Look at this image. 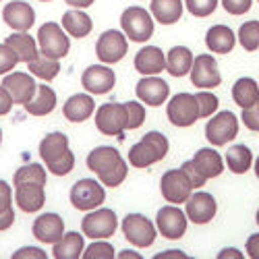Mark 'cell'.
<instances>
[{"label":"cell","mask_w":259,"mask_h":259,"mask_svg":"<svg viewBox=\"0 0 259 259\" xmlns=\"http://www.w3.org/2000/svg\"><path fill=\"white\" fill-rule=\"evenodd\" d=\"M243 122L247 124V128L259 133V102H255L251 108H243Z\"/></svg>","instance_id":"45"},{"label":"cell","mask_w":259,"mask_h":259,"mask_svg":"<svg viewBox=\"0 0 259 259\" xmlns=\"http://www.w3.org/2000/svg\"><path fill=\"white\" fill-rule=\"evenodd\" d=\"M126 108V128H139L145 122V108L139 102H124Z\"/></svg>","instance_id":"40"},{"label":"cell","mask_w":259,"mask_h":259,"mask_svg":"<svg viewBox=\"0 0 259 259\" xmlns=\"http://www.w3.org/2000/svg\"><path fill=\"white\" fill-rule=\"evenodd\" d=\"M96 54L106 64L122 60V56L126 54V37L116 29L104 31L98 39V44H96Z\"/></svg>","instance_id":"14"},{"label":"cell","mask_w":259,"mask_h":259,"mask_svg":"<svg viewBox=\"0 0 259 259\" xmlns=\"http://www.w3.org/2000/svg\"><path fill=\"white\" fill-rule=\"evenodd\" d=\"M257 3H259V0H257Z\"/></svg>","instance_id":"58"},{"label":"cell","mask_w":259,"mask_h":259,"mask_svg":"<svg viewBox=\"0 0 259 259\" xmlns=\"http://www.w3.org/2000/svg\"><path fill=\"white\" fill-rule=\"evenodd\" d=\"M187 213H183V209H179L177 205H166L158 211V230L166 239H181V236L187 232Z\"/></svg>","instance_id":"15"},{"label":"cell","mask_w":259,"mask_h":259,"mask_svg":"<svg viewBox=\"0 0 259 259\" xmlns=\"http://www.w3.org/2000/svg\"><path fill=\"white\" fill-rule=\"evenodd\" d=\"M232 100L241 108H251L255 102H259V85L249 77L239 79L232 88Z\"/></svg>","instance_id":"33"},{"label":"cell","mask_w":259,"mask_h":259,"mask_svg":"<svg viewBox=\"0 0 259 259\" xmlns=\"http://www.w3.org/2000/svg\"><path fill=\"white\" fill-rule=\"evenodd\" d=\"M96 110V102L92 100V96H85V94H77V96H71L64 104L62 112L67 116V120L71 122H83L88 120Z\"/></svg>","instance_id":"25"},{"label":"cell","mask_w":259,"mask_h":259,"mask_svg":"<svg viewBox=\"0 0 259 259\" xmlns=\"http://www.w3.org/2000/svg\"><path fill=\"white\" fill-rule=\"evenodd\" d=\"M5 44L15 52L17 60L19 62H31L37 58V44H35V39L27 33V31H15L13 35L7 37Z\"/></svg>","instance_id":"24"},{"label":"cell","mask_w":259,"mask_h":259,"mask_svg":"<svg viewBox=\"0 0 259 259\" xmlns=\"http://www.w3.org/2000/svg\"><path fill=\"white\" fill-rule=\"evenodd\" d=\"M62 27L73 37H85V35H90L94 23H92L90 15H85L79 9H73L62 15Z\"/></svg>","instance_id":"28"},{"label":"cell","mask_w":259,"mask_h":259,"mask_svg":"<svg viewBox=\"0 0 259 259\" xmlns=\"http://www.w3.org/2000/svg\"><path fill=\"white\" fill-rule=\"evenodd\" d=\"M116 226H118L116 213L108 207L92 209L81 222L83 234L90 236V239H108V236H112L116 232Z\"/></svg>","instance_id":"7"},{"label":"cell","mask_w":259,"mask_h":259,"mask_svg":"<svg viewBox=\"0 0 259 259\" xmlns=\"http://www.w3.org/2000/svg\"><path fill=\"white\" fill-rule=\"evenodd\" d=\"M13 191L11 187L0 181V230H9L15 222V209H13Z\"/></svg>","instance_id":"36"},{"label":"cell","mask_w":259,"mask_h":259,"mask_svg":"<svg viewBox=\"0 0 259 259\" xmlns=\"http://www.w3.org/2000/svg\"><path fill=\"white\" fill-rule=\"evenodd\" d=\"M222 5L230 15H245L251 9L253 0H222Z\"/></svg>","instance_id":"46"},{"label":"cell","mask_w":259,"mask_h":259,"mask_svg":"<svg viewBox=\"0 0 259 259\" xmlns=\"http://www.w3.org/2000/svg\"><path fill=\"white\" fill-rule=\"evenodd\" d=\"M17 62H19V60H17L15 52H13L7 44H0V75L13 71Z\"/></svg>","instance_id":"44"},{"label":"cell","mask_w":259,"mask_h":259,"mask_svg":"<svg viewBox=\"0 0 259 259\" xmlns=\"http://www.w3.org/2000/svg\"><path fill=\"white\" fill-rule=\"evenodd\" d=\"M185 5H187L191 15L209 17L215 11V7H218V0H185Z\"/></svg>","instance_id":"42"},{"label":"cell","mask_w":259,"mask_h":259,"mask_svg":"<svg viewBox=\"0 0 259 259\" xmlns=\"http://www.w3.org/2000/svg\"><path fill=\"white\" fill-rule=\"evenodd\" d=\"M185 203H187V218L195 224H207L209 220H213L215 211H218V203L205 191L191 193V197Z\"/></svg>","instance_id":"16"},{"label":"cell","mask_w":259,"mask_h":259,"mask_svg":"<svg viewBox=\"0 0 259 259\" xmlns=\"http://www.w3.org/2000/svg\"><path fill=\"white\" fill-rule=\"evenodd\" d=\"M3 88L11 94L13 104H23V106L37 92V85L33 81V75H29V73H13V75H7L5 81H3Z\"/></svg>","instance_id":"18"},{"label":"cell","mask_w":259,"mask_h":259,"mask_svg":"<svg viewBox=\"0 0 259 259\" xmlns=\"http://www.w3.org/2000/svg\"><path fill=\"white\" fill-rule=\"evenodd\" d=\"M31 257H35V259H46L48 255L41 251V249H37V247H23V249H19V251L13 255V259H31Z\"/></svg>","instance_id":"47"},{"label":"cell","mask_w":259,"mask_h":259,"mask_svg":"<svg viewBox=\"0 0 259 259\" xmlns=\"http://www.w3.org/2000/svg\"><path fill=\"white\" fill-rule=\"evenodd\" d=\"M3 19L7 21V25L13 27L15 31H27L33 21H35V13L31 9V5L23 3V0H13L9 3L3 11Z\"/></svg>","instance_id":"21"},{"label":"cell","mask_w":259,"mask_h":259,"mask_svg":"<svg viewBox=\"0 0 259 259\" xmlns=\"http://www.w3.org/2000/svg\"><path fill=\"white\" fill-rule=\"evenodd\" d=\"M195 102H197V112H199V118H207L215 112V108H218V98H215L211 92L203 90V92H197L195 94Z\"/></svg>","instance_id":"39"},{"label":"cell","mask_w":259,"mask_h":259,"mask_svg":"<svg viewBox=\"0 0 259 259\" xmlns=\"http://www.w3.org/2000/svg\"><path fill=\"white\" fill-rule=\"evenodd\" d=\"M0 141H3V131H0Z\"/></svg>","instance_id":"56"},{"label":"cell","mask_w":259,"mask_h":259,"mask_svg":"<svg viewBox=\"0 0 259 259\" xmlns=\"http://www.w3.org/2000/svg\"><path fill=\"white\" fill-rule=\"evenodd\" d=\"M160 187H162V195L168 203H185L193 193V185L183 172V168L164 172Z\"/></svg>","instance_id":"11"},{"label":"cell","mask_w":259,"mask_h":259,"mask_svg":"<svg viewBox=\"0 0 259 259\" xmlns=\"http://www.w3.org/2000/svg\"><path fill=\"white\" fill-rule=\"evenodd\" d=\"M37 41H39V54L54 58V60L64 58L71 50V41H69L67 33L56 23L41 25L37 31Z\"/></svg>","instance_id":"4"},{"label":"cell","mask_w":259,"mask_h":259,"mask_svg":"<svg viewBox=\"0 0 259 259\" xmlns=\"http://www.w3.org/2000/svg\"><path fill=\"white\" fill-rule=\"evenodd\" d=\"M168 154V139L160 131H149L141 137L139 143H135L128 149V162L133 168H147L156 162H160Z\"/></svg>","instance_id":"3"},{"label":"cell","mask_w":259,"mask_h":259,"mask_svg":"<svg viewBox=\"0 0 259 259\" xmlns=\"http://www.w3.org/2000/svg\"><path fill=\"white\" fill-rule=\"evenodd\" d=\"M122 31L133 41H147L154 35V19L141 7H128L120 17Z\"/></svg>","instance_id":"5"},{"label":"cell","mask_w":259,"mask_h":259,"mask_svg":"<svg viewBox=\"0 0 259 259\" xmlns=\"http://www.w3.org/2000/svg\"><path fill=\"white\" fill-rule=\"evenodd\" d=\"M251 162H253V154L247 145H234L226 154V164L234 175H245L251 168Z\"/></svg>","instance_id":"34"},{"label":"cell","mask_w":259,"mask_h":259,"mask_svg":"<svg viewBox=\"0 0 259 259\" xmlns=\"http://www.w3.org/2000/svg\"><path fill=\"white\" fill-rule=\"evenodd\" d=\"M67 5H71L75 9H88L94 5V0H67Z\"/></svg>","instance_id":"50"},{"label":"cell","mask_w":259,"mask_h":259,"mask_svg":"<svg viewBox=\"0 0 259 259\" xmlns=\"http://www.w3.org/2000/svg\"><path fill=\"white\" fill-rule=\"evenodd\" d=\"M64 234V222L58 213H44L33 222V236L39 243L54 245Z\"/></svg>","instance_id":"22"},{"label":"cell","mask_w":259,"mask_h":259,"mask_svg":"<svg viewBox=\"0 0 259 259\" xmlns=\"http://www.w3.org/2000/svg\"><path fill=\"white\" fill-rule=\"evenodd\" d=\"M152 15L162 25L177 23L183 17V0H152Z\"/></svg>","instance_id":"29"},{"label":"cell","mask_w":259,"mask_h":259,"mask_svg":"<svg viewBox=\"0 0 259 259\" xmlns=\"http://www.w3.org/2000/svg\"><path fill=\"white\" fill-rule=\"evenodd\" d=\"M83 259H114V247L100 239V243H94L85 249Z\"/></svg>","instance_id":"41"},{"label":"cell","mask_w":259,"mask_h":259,"mask_svg":"<svg viewBox=\"0 0 259 259\" xmlns=\"http://www.w3.org/2000/svg\"><path fill=\"white\" fill-rule=\"evenodd\" d=\"M122 232L126 236L128 243H133L135 247H149L156 241V228L149 222L145 215L141 213H128L122 220Z\"/></svg>","instance_id":"10"},{"label":"cell","mask_w":259,"mask_h":259,"mask_svg":"<svg viewBox=\"0 0 259 259\" xmlns=\"http://www.w3.org/2000/svg\"><path fill=\"white\" fill-rule=\"evenodd\" d=\"M168 257L185 259V253H183V251H166V253H160V255H156V259H168Z\"/></svg>","instance_id":"52"},{"label":"cell","mask_w":259,"mask_h":259,"mask_svg":"<svg viewBox=\"0 0 259 259\" xmlns=\"http://www.w3.org/2000/svg\"><path fill=\"white\" fill-rule=\"evenodd\" d=\"M106 199L104 187L94 179H81L71 189V203L81 211H92Z\"/></svg>","instance_id":"8"},{"label":"cell","mask_w":259,"mask_h":259,"mask_svg":"<svg viewBox=\"0 0 259 259\" xmlns=\"http://www.w3.org/2000/svg\"><path fill=\"white\" fill-rule=\"evenodd\" d=\"M236 133H239V120H236V116L230 110L218 112L205 126V137L215 147L232 141L236 137Z\"/></svg>","instance_id":"9"},{"label":"cell","mask_w":259,"mask_h":259,"mask_svg":"<svg viewBox=\"0 0 259 259\" xmlns=\"http://www.w3.org/2000/svg\"><path fill=\"white\" fill-rule=\"evenodd\" d=\"M226 257H234V259H243V255L236 251V249H224L220 255H218V259H226Z\"/></svg>","instance_id":"51"},{"label":"cell","mask_w":259,"mask_h":259,"mask_svg":"<svg viewBox=\"0 0 259 259\" xmlns=\"http://www.w3.org/2000/svg\"><path fill=\"white\" fill-rule=\"evenodd\" d=\"M13 183H37V185H46V170L41 168L39 164H25L21 166L15 177H13Z\"/></svg>","instance_id":"37"},{"label":"cell","mask_w":259,"mask_h":259,"mask_svg":"<svg viewBox=\"0 0 259 259\" xmlns=\"http://www.w3.org/2000/svg\"><path fill=\"white\" fill-rule=\"evenodd\" d=\"M27 67H29V71H31L33 77H39V79H44V81H52L58 75V71H60V62L54 60V58H48L44 54H37L35 60L27 62Z\"/></svg>","instance_id":"35"},{"label":"cell","mask_w":259,"mask_h":259,"mask_svg":"<svg viewBox=\"0 0 259 259\" xmlns=\"http://www.w3.org/2000/svg\"><path fill=\"white\" fill-rule=\"evenodd\" d=\"M168 94H170V85L156 75H145L137 83V98L147 106H162Z\"/></svg>","instance_id":"19"},{"label":"cell","mask_w":259,"mask_h":259,"mask_svg":"<svg viewBox=\"0 0 259 259\" xmlns=\"http://www.w3.org/2000/svg\"><path fill=\"white\" fill-rule=\"evenodd\" d=\"M88 168L100 177L104 187H118L126 179V164L116 152V147L102 145L88 156Z\"/></svg>","instance_id":"1"},{"label":"cell","mask_w":259,"mask_h":259,"mask_svg":"<svg viewBox=\"0 0 259 259\" xmlns=\"http://www.w3.org/2000/svg\"><path fill=\"white\" fill-rule=\"evenodd\" d=\"M205 44L211 52L215 54H228L232 52L234 44H236V35L230 27L226 25H213L209 31H207V37H205Z\"/></svg>","instance_id":"26"},{"label":"cell","mask_w":259,"mask_h":259,"mask_svg":"<svg viewBox=\"0 0 259 259\" xmlns=\"http://www.w3.org/2000/svg\"><path fill=\"white\" fill-rule=\"evenodd\" d=\"M41 3H48V0H41Z\"/></svg>","instance_id":"57"},{"label":"cell","mask_w":259,"mask_h":259,"mask_svg":"<svg viewBox=\"0 0 259 259\" xmlns=\"http://www.w3.org/2000/svg\"><path fill=\"white\" fill-rule=\"evenodd\" d=\"M255 220H257V224H259V209H257V218H255Z\"/></svg>","instance_id":"55"},{"label":"cell","mask_w":259,"mask_h":259,"mask_svg":"<svg viewBox=\"0 0 259 259\" xmlns=\"http://www.w3.org/2000/svg\"><path fill=\"white\" fill-rule=\"evenodd\" d=\"M39 156L54 177L69 175L75 166V156L69 149V137L64 133H50L39 143Z\"/></svg>","instance_id":"2"},{"label":"cell","mask_w":259,"mask_h":259,"mask_svg":"<svg viewBox=\"0 0 259 259\" xmlns=\"http://www.w3.org/2000/svg\"><path fill=\"white\" fill-rule=\"evenodd\" d=\"M81 83H83V90H88L90 94H108L114 88L116 75L112 69L102 67V64H94V67H88L83 71Z\"/></svg>","instance_id":"17"},{"label":"cell","mask_w":259,"mask_h":259,"mask_svg":"<svg viewBox=\"0 0 259 259\" xmlns=\"http://www.w3.org/2000/svg\"><path fill=\"white\" fill-rule=\"evenodd\" d=\"M247 253H249L251 259H259V234L249 236V241H247Z\"/></svg>","instance_id":"49"},{"label":"cell","mask_w":259,"mask_h":259,"mask_svg":"<svg viewBox=\"0 0 259 259\" xmlns=\"http://www.w3.org/2000/svg\"><path fill=\"white\" fill-rule=\"evenodd\" d=\"M193 162H195V166L203 172L205 179H215L222 175L224 170V162H222V156L215 154V149H199V152L193 156Z\"/></svg>","instance_id":"30"},{"label":"cell","mask_w":259,"mask_h":259,"mask_svg":"<svg viewBox=\"0 0 259 259\" xmlns=\"http://www.w3.org/2000/svg\"><path fill=\"white\" fill-rule=\"evenodd\" d=\"M11 108H13V98H11V94H9L5 88H0V116L9 114Z\"/></svg>","instance_id":"48"},{"label":"cell","mask_w":259,"mask_h":259,"mask_svg":"<svg viewBox=\"0 0 259 259\" xmlns=\"http://www.w3.org/2000/svg\"><path fill=\"white\" fill-rule=\"evenodd\" d=\"M83 255V236L79 232H67L54 243L56 259H79Z\"/></svg>","instance_id":"32"},{"label":"cell","mask_w":259,"mask_h":259,"mask_svg":"<svg viewBox=\"0 0 259 259\" xmlns=\"http://www.w3.org/2000/svg\"><path fill=\"white\" fill-rule=\"evenodd\" d=\"M168 120L175 126H191L199 120L197 102L193 94H177L168 104Z\"/></svg>","instance_id":"12"},{"label":"cell","mask_w":259,"mask_h":259,"mask_svg":"<svg viewBox=\"0 0 259 259\" xmlns=\"http://www.w3.org/2000/svg\"><path fill=\"white\" fill-rule=\"evenodd\" d=\"M135 69L141 75H158L166 69V56L156 46H145L135 56Z\"/></svg>","instance_id":"23"},{"label":"cell","mask_w":259,"mask_h":259,"mask_svg":"<svg viewBox=\"0 0 259 259\" xmlns=\"http://www.w3.org/2000/svg\"><path fill=\"white\" fill-rule=\"evenodd\" d=\"M120 259H128V257H135V259H141V255L139 253H133V251H122L120 255H118Z\"/></svg>","instance_id":"53"},{"label":"cell","mask_w":259,"mask_h":259,"mask_svg":"<svg viewBox=\"0 0 259 259\" xmlns=\"http://www.w3.org/2000/svg\"><path fill=\"white\" fill-rule=\"evenodd\" d=\"M183 172L187 175V179L191 181V185H193V189H201L203 185H205V177H203V172L195 166V162L193 160H189V162H185L183 164Z\"/></svg>","instance_id":"43"},{"label":"cell","mask_w":259,"mask_h":259,"mask_svg":"<svg viewBox=\"0 0 259 259\" xmlns=\"http://www.w3.org/2000/svg\"><path fill=\"white\" fill-rule=\"evenodd\" d=\"M96 126L102 135L108 137H118L122 139L124 128H126V108L124 104H104L100 106V110L96 112Z\"/></svg>","instance_id":"6"},{"label":"cell","mask_w":259,"mask_h":259,"mask_svg":"<svg viewBox=\"0 0 259 259\" xmlns=\"http://www.w3.org/2000/svg\"><path fill=\"white\" fill-rule=\"evenodd\" d=\"M15 199H17V207L25 213H33L37 209H41V205L46 203V193H44V185L37 183H17L15 185Z\"/></svg>","instance_id":"20"},{"label":"cell","mask_w":259,"mask_h":259,"mask_svg":"<svg viewBox=\"0 0 259 259\" xmlns=\"http://www.w3.org/2000/svg\"><path fill=\"white\" fill-rule=\"evenodd\" d=\"M255 175H257V179H259V158H257V162H255Z\"/></svg>","instance_id":"54"},{"label":"cell","mask_w":259,"mask_h":259,"mask_svg":"<svg viewBox=\"0 0 259 259\" xmlns=\"http://www.w3.org/2000/svg\"><path fill=\"white\" fill-rule=\"evenodd\" d=\"M56 108V94L48 85H37L35 96L25 104V110L31 116H46Z\"/></svg>","instance_id":"27"},{"label":"cell","mask_w":259,"mask_h":259,"mask_svg":"<svg viewBox=\"0 0 259 259\" xmlns=\"http://www.w3.org/2000/svg\"><path fill=\"white\" fill-rule=\"evenodd\" d=\"M239 41L247 52H255L259 48V21H247L241 25Z\"/></svg>","instance_id":"38"},{"label":"cell","mask_w":259,"mask_h":259,"mask_svg":"<svg viewBox=\"0 0 259 259\" xmlns=\"http://www.w3.org/2000/svg\"><path fill=\"white\" fill-rule=\"evenodd\" d=\"M191 81L195 88H203V90H211L218 88L222 77L218 71V64L211 54H199L197 58H193V67H191Z\"/></svg>","instance_id":"13"},{"label":"cell","mask_w":259,"mask_h":259,"mask_svg":"<svg viewBox=\"0 0 259 259\" xmlns=\"http://www.w3.org/2000/svg\"><path fill=\"white\" fill-rule=\"evenodd\" d=\"M193 67V54L185 46H175L166 56V71L172 77H183Z\"/></svg>","instance_id":"31"}]
</instances>
